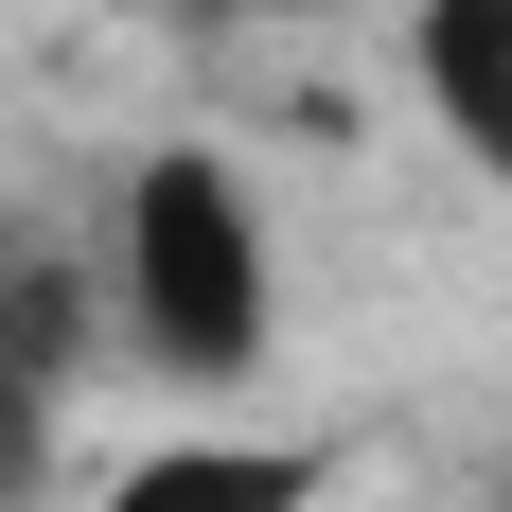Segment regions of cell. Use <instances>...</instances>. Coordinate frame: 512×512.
I'll list each match as a JSON object with an SVG mask.
<instances>
[{
    "label": "cell",
    "instance_id": "6da1fadb",
    "mask_svg": "<svg viewBox=\"0 0 512 512\" xmlns=\"http://www.w3.org/2000/svg\"><path fill=\"white\" fill-rule=\"evenodd\" d=\"M106 301H124V354L159 389H248L265 336H283V265H265V212L212 142H159L106 212Z\"/></svg>",
    "mask_w": 512,
    "mask_h": 512
},
{
    "label": "cell",
    "instance_id": "5b68a950",
    "mask_svg": "<svg viewBox=\"0 0 512 512\" xmlns=\"http://www.w3.org/2000/svg\"><path fill=\"white\" fill-rule=\"evenodd\" d=\"M195 18H318V0H195Z\"/></svg>",
    "mask_w": 512,
    "mask_h": 512
},
{
    "label": "cell",
    "instance_id": "7a4b0ae2",
    "mask_svg": "<svg viewBox=\"0 0 512 512\" xmlns=\"http://www.w3.org/2000/svg\"><path fill=\"white\" fill-rule=\"evenodd\" d=\"M407 89L477 177H512V0H407Z\"/></svg>",
    "mask_w": 512,
    "mask_h": 512
},
{
    "label": "cell",
    "instance_id": "3957f363",
    "mask_svg": "<svg viewBox=\"0 0 512 512\" xmlns=\"http://www.w3.org/2000/svg\"><path fill=\"white\" fill-rule=\"evenodd\" d=\"M89 512H318V442H248V424H195V442H142Z\"/></svg>",
    "mask_w": 512,
    "mask_h": 512
},
{
    "label": "cell",
    "instance_id": "277c9868",
    "mask_svg": "<svg viewBox=\"0 0 512 512\" xmlns=\"http://www.w3.org/2000/svg\"><path fill=\"white\" fill-rule=\"evenodd\" d=\"M36 460V336H18V301H0V477Z\"/></svg>",
    "mask_w": 512,
    "mask_h": 512
}]
</instances>
